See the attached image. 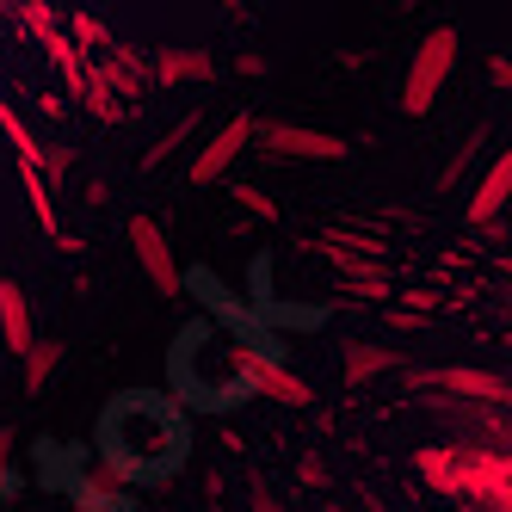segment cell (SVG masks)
I'll return each mask as SVG.
<instances>
[{
  "label": "cell",
  "mask_w": 512,
  "mask_h": 512,
  "mask_svg": "<svg viewBox=\"0 0 512 512\" xmlns=\"http://www.w3.org/2000/svg\"><path fill=\"white\" fill-rule=\"evenodd\" d=\"M31 340H38V321H31V297H25V284L0 278V346H7V352H25Z\"/></svg>",
  "instance_id": "9"
},
{
  "label": "cell",
  "mask_w": 512,
  "mask_h": 512,
  "mask_svg": "<svg viewBox=\"0 0 512 512\" xmlns=\"http://www.w3.org/2000/svg\"><path fill=\"white\" fill-rule=\"evenodd\" d=\"M223 7H241V0H223Z\"/></svg>",
  "instance_id": "34"
},
{
  "label": "cell",
  "mask_w": 512,
  "mask_h": 512,
  "mask_svg": "<svg viewBox=\"0 0 512 512\" xmlns=\"http://www.w3.org/2000/svg\"><path fill=\"white\" fill-rule=\"evenodd\" d=\"M457 50H463V38H457L451 25H438V31L420 38V50L408 62V81H401V112H408V118H426L432 105H438V93H445L451 68H457Z\"/></svg>",
  "instance_id": "1"
},
{
  "label": "cell",
  "mask_w": 512,
  "mask_h": 512,
  "mask_svg": "<svg viewBox=\"0 0 512 512\" xmlns=\"http://www.w3.org/2000/svg\"><path fill=\"white\" fill-rule=\"evenodd\" d=\"M68 112V93H44V118H62Z\"/></svg>",
  "instance_id": "32"
},
{
  "label": "cell",
  "mask_w": 512,
  "mask_h": 512,
  "mask_svg": "<svg viewBox=\"0 0 512 512\" xmlns=\"http://www.w3.org/2000/svg\"><path fill=\"white\" fill-rule=\"evenodd\" d=\"M130 469H136V463H124V457L93 463V469H87V482H81V500H93V506L112 512V506L124 500V488H130Z\"/></svg>",
  "instance_id": "11"
},
{
  "label": "cell",
  "mask_w": 512,
  "mask_h": 512,
  "mask_svg": "<svg viewBox=\"0 0 512 512\" xmlns=\"http://www.w3.org/2000/svg\"><path fill=\"white\" fill-rule=\"evenodd\" d=\"M124 229H130V253H136L142 278H149L161 297H179V290H186V278H179V253H173L167 229L155 223V216H130Z\"/></svg>",
  "instance_id": "5"
},
{
  "label": "cell",
  "mask_w": 512,
  "mask_h": 512,
  "mask_svg": "<svg viewBox=\"0 0 512 512\" xmlns=\"http://www.w3.org/2000/svg\"><path fill=\"white\" fill-rule=\"evenodd\" d=\"M432 512H445V506H432Z\"/></svg>",
  "instance_id": "35"
},
{
  "label": "cell",
  "mask_w": 512,
  "mask_h": 512,
  "mask_svg": "<svg viewBox=\"0 0 512 512\" xmlns=\"http://www.w3.org/2000/svg\"><path fill=\"white\" fill-rule=\"evenodd\" d=\"M198 136H204V112L192 105L186 118H173V130H161V142H155L149 155H142V167H167V161H173L179 149H186V142H198Z\"/></svg>",
  "instance_id": "13"
},
{
  "label": "cell",
  "mask_w": 512,
  "mask_h": 512,
  "mask_svg": "<svg viewBox=\"0 0 512 512\" xmlns=\"http://www.w3.org/2000/svg\"><path fill=\"white\" fill-rule=\"evenodd\" d=\"M44 56L56 62V75H62V87H68V99H81V87H87V56L75 50V38H62V31H44Z\"/></svg>",
  "instance_id": "12"
},
{
  "label": "cell",
  "mask_w": 512,
  "mask_h": 512,
  "mask_svg": "<svg viewBox=\"0 0 512 512\" xmlns=\"http://www.w3.org/2000/svg\"><path fill=\"white\" fill-rule=\"evenodd\" d=\"M482 149H488V124H475V136H469V142H463V149L451 155V167H445V173H438V192H445V186H457V179H463V173L475 167V155H482Z\"/></svg>",
  "instance_id": "20"
},
{
  "label": "cell",
  "mask_w": 512,
  "mask_h": 512,
  "mask_svg": "<svg viewBox=\"0 0 512 512\" xmlns=\"http://www.w3.org/2000/svg\"><path fill=\"white\" fill-rule=\"evenodd\" d=\"M247 142H253V118L241 112V118H229L223 130H210V136L198 142V155H192L186 179H192V186H216V179H229V167L241 161Z\"/></svg>",
  "instance_id": "6"
},
{
  "label": "cell",
  "mask_w": 512,
  "mask_h": 512,
  "mask_svg": "<svg viewBox=\"0 0 512 512\" xmlns=\"http://www.w3.org/2000/svg\"><path fill=\"white\" fill-rule=\"evenodd\" d=\"M19 179H25V198H31V210H38V223H44V235H56L62 223H56V198H50V179L31 167V161H19Z\"/></svg>",
  "instance_id": "15"
},
{
  "label": "cell",
  "mask_w": 512,
  "mask_h": 512,
  "mask_svg": "<svg viewBox=\"0 0 512 512\" xmlns=\"http://www.w3.org/2000/svg\"><path fill=\"white\" fill-rule=\"evenodd\" d=\"M235 68H241L247 81H260V75H266V56H260V50H241V56H235Z\"/></svg>",
  "instance_id": "28"
},
{
  "label": "cell",
  "mask_w": 512,
  "mask_h": 512,
  "mask_svg": "<svg viewBox=\"0 0 512 512\" xmlns=\"http://www.w3.org/2000/svg\"><path fill=\"white\" fill-rule=\"evenodd\" d=\"M7 457H13V426H0V500H7Z\"/></svg>",
  "instance_id": "27"
},
{
  "label": "cell",
  "mask_w": 512,
  "mask_h": 512,
  "mask_svg": "<svg viewBox=\"0 0 512 512\" xmlns=\"http://www.w3.org/2000/svg\"><path fill=\"white\" fill-rule=\"evenodd\" d=\"M297 475H303L309 488H327V463H321V457H303V463H297Z\"/></svg>",
  "instance_id": "26"
},
{
  "label": "cell",
  "mask_w": 512,
  "mask_h": 512,
  "mask_svg": "<svg viewBox=\"0 0 512 512\" xmlns=\"http://www.w3.org/2000/svg\"><path fill=\"white\" fill-rule=\"evenodd\" d=\"M389 371H401V352L395 346H371V340H346L340 346V377L346 383H377Z\"/></svg>",
  "instance_id": "10"
},
{
  "label": "cell",
  "mask_w": 512,
  "mask_h": 512,
  "mask_svg": "<svg viewBox=\"0 0 512 512\" xmlns=\"http://www.w3.org/2000/svg\"><path fill=\"white\" fill-rule=\"evenodd\" d=\"M253 142L278 161H340L346 142L334 130H309V124H290V118H253Z\"/></svg>",
  "instance_id": "3"
},
{
  "label": "cell",
  "mask_w": 512,
  "mask_h": 512,
  "mask_svg": "<svg viewBox=\"0 0 512 512\" xmlns=\"http://www.w3.org/2000/svg\"><path fill=\"white\" fill-rule=\"evenodd\" d=\"M389 327H401V334H426L432 315H420V309H389Z\"/></svg>",
  "instance_id": "25"
},
{
  "label": "cell",
  "mask_w": 512,
  "mask_h": 512,
  "mask_svg": "<svg viewBox=\"0 0 512 512\" xmlns=\"http://www.w3.org/2000/svg\"><path fill=\"white\" fill-rule=\"evenodd\" d=\"M253 512H290V506H284L272 488H253Z\"/></svg>",
  "instance_id": "29"
},
{
  "label": "cell",
  "mask_w": 512,
  "mask_h": 512,
  "mask_svg": "<svg viewBox=\"0 0 512 512\" xmlns=\"http://www.w3.org/2000/svg\"><path fill=\"white\" fill-rule=\"evenodd\" d=\"M346 297H358V303H389V297H395V278H389V272L358 278V284H346Z\"/></svg>",
  "instance_id": "23"
},
{
  "label": "cell",
  "mask_w": 512,
  "mask_h": 512,
  "mask_svg": "<svg viewBox=\"0 0 512 512\" xmlns=\"http://www.w3.org/2000/svg\"><path fill=\"white\" fill-rule=\"evenodd\" d=\"M229 371L241 377V389L266 395V401H284V408H309V401H315V389H309L303 377H290L284 364H278L272 352H260V346H235V352H229Z\"/></svg>",
  "instance_id": "2"
},
{
  "label": "cell",
  "mask_w": 512,
  "mask_h": 512,
  "mask_svg": "<svg viewBox=\"0 0 512 512\" xmlns=\"http://www.w3.org/2000/svg\"><path fill=\"white\" fill-rule=\"evenodd\" d=\"M68 167H75V149H68V142H44V161H38V173L50 179V186H56V179H62Z\"/></svg>",
  "instance_id": "24"
},
{
  "label": "cell",
  "mask_w": 512,
  "mask_h": 512,
  "mask_svg": "<svg viewBox=\"0 0 512 512\" xmlns=\"http://www.w3.org/2000/svg\"><path fill=\"white\" fill-rule=\"evenodd\" d=\"M186 81H216V56L210 50H155L149 56V87H186Z\"/></svg>",
  "instance_id": "7"
},
{
  "label": "cell",
  "mask_w": 512,
  "mask_h": 512,
  "mask_svg": "<svg viewBox=\"0 0 512 512\" xmlns=\"http://www.w3.org/2000/svg\"><path fill=\"white\" fill-rule=\"evenodd\" d=\"M408 389L420 395H457V401H494V408H506V377L500 371H482V364H432V371H414L401 377Z\"/></svg>",
  "instance_id": "4"
},
{
  "label": "cell",
  "mask_w": 512,
  "mask_h": 512,
  "mask_svg": "<svg viewBox=\"0 0 512 512\" xmlns=\"http://www.w3.org/2000/svg\"><path fill=\"white\" fill-rule=\"evenodd\" d=\"M315 247H334V253H371V260H383V241L371 235H358V229H327Z\"/></svg>",
  "instance_id": "21"
},
{
  "label": "cell",
  "mask_w": 512,
  "mask_h": 512,
  "mask_svg": "<svg viewBox=\"0 0 512 512\" xmlns=\"http://www.w3.org/2000/svg\"><path fill=\"white\" fill-rule=\"evenodd\" d=\"M432 303H438L432 290H408V303H401V309H420V315H432Z\"/></svg>",
  "instance_id": "31"
},
{
  "label": "cell",
  "mask_w": 512,
  "mask_h": 512,
  "mask_svg": "<svg viewBox=\"0 0 512 512\" xmlns=\"http://www.w3.org/2000/svg\"><path fill=\"white\" fill-rule=\"evenodd\" d=\"M75 512H105V506H93V500H81V506H75Z\"/></svg>",
  "instance_id": "33"
},
{
  "label": "cell",
  "mask_w": 512,
  "mask_h": 512,
  "mask_svg": "<svg viewBox=\"0 0 512 512\" xmlns=\"http://www.w3.org/2000/svg\"><path fill=\"white\" fill-rule=\"evenodd\" d=\"M229 186H235V204H241L247 216H260V223H278V204H272L260 186H247V179H229Z\"/></svg>",
  "instance_id": "22"
},
{
  "label": "cell",
  "mask_w": 512,
  "mask_h": 512,
  "mask_svg": "<svg viewBox=\"0 0 512 512\" xmlns=\"http://www.w3.org/2000/svg\"><path fill=\"white\" fill-rule=\"evenodd\" d=\"M19 358H25V395H44V383L56 377V364H62V340H31Z\"/></svg>",
  "instance_id": "14"
},
{
  "label": "cell",
  "mask_w": 512,
  "mask_h": 512,
  "mask_svg": "<svg viewBox=\"0 0 512 512\" xmlns=\"http://www.w3.org/2000/svg\"><path fill=\"white\" fill-rule=\"evenodd\" d=\"M0 130H7V142L19 149V161H31V167L44 161V142H38V130H25V118L13 112V105H0Z\"/></svg>",
  "instance_id": "17"
},
{
  "label": "cell",
  "mask_w": 512,
  "mask_h": 512,
  "mask_svg": "<svg viewBox=\"0 0 512 512\" xmlns=\"http://www.w3.org/2000/svg\"><path fill=\"white\" fill-rule=\"evenodd\" d=\"M488 81H494V87H512V62H506V56L488 62Z\"/></svg>",
  "instance_id": "30"
},
{
  "label": "cell",
  "mask_w": 512,
  "mask_h": 512,
  "mask_svg": "<svg viewBox=\"0 0 512 512\" xmlns=\"http://www.w3.org/2000/svg\"><path fill=\"white\" fill-rule=\"evenodd\" d=\"M506 198H512V155H494V167L475 179V192H469V229H488L506 210Z\"/></svg>",
  "instance_id": "8"
},
{
  "label": "cell",
  "mask_w": 512,
  "mask_h": 512,
  "mask_svg": "<svg viewBox=\"0 0 512 512\" xmlns=\"http://www.w3.org/2000/svg\"><path fill=\"white\" fill-rule=\"evenodd\" d=\"M68 31H75V50H81V56L112 50V44H118L112 31H105V19H93V13H75V19H68Z\"/></svg>",
  "instance_id": "19"
},
{
  "label": "cell",
  "mask_w": 512,
  "mask_h": 512,
  "mask_svg": "<svg viewBox=\"0 0 512 512\" xmlns=\"http://www.w3.org/2000/svg\"><path fill=\"white\" fill-rule=\"evenodd\" d=\"M327 260H334V278H340V290L346 284H358V278H377V272H389V260H371V253H334V247H321Z\"/></svg>",
  "instance_id": "16"
},
{
  "label": "cell",
  "mask_w": 512,
  "mask_h": 512,
  "mask_svg": "<svg viewBox=\"0 0 512 512\" xmlns=\"http://www.w3.org/2000/svg\"><path fill=\"white\" fill-rule=\"evenodd\" d=\"M81 105H87V112H93L99 124H118V118H124V99H118L112 87H105L99 75H87V87H81Z\"/></svg>",
  "instance_id": "18"
}]
</instances>
